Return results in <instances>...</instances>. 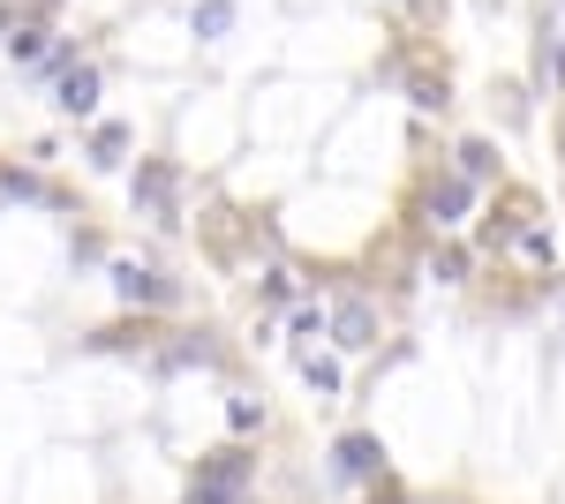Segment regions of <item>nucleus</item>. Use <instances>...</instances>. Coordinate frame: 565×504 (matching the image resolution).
<instances>
[{
    "label": "nucleus",
    "instance_id": "nucleus-1",
    "mask_svg": "<svg viewBox=\"0 0 565 504\" xmlns=\"http://www.w3.org/2000/svg\"><path fill=\"white\" fill-rule=\"evenodd\" d=\"M249 474H257V452H249V444H218V452H204L196 474H189V504H242Z\"/></svg>",
    "mask_w": 565,
    "mask_h": 504
},
{
    "label": "nucleus",
    "instance_id": "nucleus-2",
    "mask_svg": "<svg viewBox=\"0 0 565 504\" xmlns=\"http://www.w3.org/2000/svg\"><path fill=\"white\" fill-rule=\"evenodd\" d=\"M129 196L143 218H159V226H181V167L174 159H143L129 181Z\"/></svg>",
    "mask_w": 565,
    "mask_h": 504
},
{
    "label": "nucleus",
    "instance_id": "nucleus-3",
    "mask_svg": "<svg viewBox=\"0 0 565 504\" xmlns=\"http://www.w3.org/2000/svg\"><path fill=\"white\" fill-rule=\"evenodd\" d=\"M114 294L129 309H181V279L151 271V264H114Z\"/></svg>",
    "mask_w": 565,
    "mask_h": 504
},
{
    "label": "nucleus",
    "instance_id": "nucleus-4",
    "mask_svg": "<svg viewBox=\"0 0 565 504\" xmlns=\"http://www.w3.org/2000/svg\"><path fill=\"white\" fill-rule=\"evenodd\" d=\"M332 474H340V482H385V444H377L370 429H348V437L332 444Z\"/></svg>",
    "mask_w": 565,
    "mask_h": 504
},
{
    "label": "nucleus",
    "instance_id": "nucleus-5",
    "mask_svg": "<svg viewBox=\"0 0 565 504\" xmlns=\"http://www.w3.org/2000/svg\"><path fill=\"white\" fill-rule=\"evenodd\" d=\"M324 332L340 339L348 354H370V346H377V309H370V301H340V309L324 317Z\"/></svg>",
    "mask_w": 565,
    "mask_h": 504
},
{
    "label": "nucleus",
    "instance_id": "nucleus-6",
    "mask_svg": "<svg viewBox=\"0 0 565 504\" xmlns=\"http://www.w3.org/2000/svg\"><path fill=\"white\" fill-rule=\"evenodd\" d=\"M468 204H476V189H468L460 173H430V189H423V211H430L437 226H460V218H468Z\"/></svg>",
    "mask_w": 565,
    "mask_h": 504
},
{
    "label": "nucleus",
    "instance_id": "nucleus-7",
    "mask_svg": "<svg viewBox=\"0 0 565 504\" xmlns=\"http://www.w3.org/2000/svg\"><path fill=\"white\" fill-rule=\"evenodd\" d=\"M98 84H106V76H98V61H76V68L61 76V114H76V121L98 114Z\"/></svg>",
    "mask_w": 565,
    "mask_h": 504
},
{
    "label": "nucleus",
    "instance_id": "nucleus-8",
    "mask_svg": "<svg viewBox=\"0 0 565 504\" xmlns=\"http://www.w3.org/2000/svg\"><path fill=\"white\" fill-rule=\"evenodd\" d=\"M452 159H460V181L476 189V181H490V173H498V143H490V136H468Z\"/></svg>",
    "mask_w": 565,
    "mask_h": 504
},
{
    "label": "nucleus",
    "instance_id": "nucleus-9",
    "mask_svg": "<svg viewBox=\"0 0 565 504\" xmlns=\"http://www.w3.org/2000/svg\"><path fill=\"white\" fill-rule=\"evenodd\" d=\"M234 15H242L234 0H196V8H189V31H196V39H226Z\"/></svg>",
    "mask_w": 565,
    "mask_h": 504
},
{
    "label": "nucleus",
    "instance_id": "nucleus-10",
    "mask_svg": "<svg viewBox=\"0 0 565 504\" xmlns=\"http://www.w3.org/2000/svg\"><path fill=\"white\" fill-rule=\"evenodd\" d=\"M0 196H15V204H61L31 167H0Z\"/></svg>",
    "mask_w": 565,
    "mask_h": 504
},
{
    "label": "nucleus",
    "instance_id": "nucleus-11",
    "mask_svg": "<svg viewBox=\"0 0 565 504\" xmlns=\"http://www.w3.org/2000/svg\"><path fill=\"white\" fill-rule=\"evenodd\" d=\"M468 271H476V256L460 249V242H437V249H430V279H445V287H460Z\"/></svg>",
    "mask_w": 565,
    "mask_h": 504
},
{
    "label": "nucleus",
    "instance_id": "nucleus-12",
    "mask_svg": "<svg viewBox=\"0 0 565 504\" xmlns=\"http://www.w3.org/2000/svg\"><path fill=\"white\" fill-rule=\"evenodd\" d=\"M407 98H415V106H423V114H445V106H452V90H445V68H415V76H407Z\"/></svg>",
    "mask_w": 565,
    "mask_h": 504
},
{
    "label": "nucleus",
    "instance_id": "nucleus-13",
    "mask_svg": "<svg viewBox=\"0 0 565 504\" xmlns=\"http://www.w3.org/2000/svg\"><path fill=\"white\" fill-rule=\"evenodd\" d=\"M121 151H129V128H121V121L90 128V167H121Z\"/></svg>",
    "mask_w": 565,
    "mask_h": 504
},
{
    "label": "nucleus",
    "instance_id": "nucleus-14",
    "mask_svg": "<svg viewBox=\"0 0 565 504\" xmlns=\"http://www.w3.org/2000/svg\"><path fill=\"white\" fill-rule=\"evenodd\" d=\"M174 369H218V346H212V332H196V339H181L174 354H167Z\"/></svg>",
    "mask_w": 565,
    "mask_h": 504
},
{
    "label": "nucleus",
    "instance_id": "nucleus-15",
    "mask_svg": "<svg viewBox=\"0 0 565 504\" xmlns=\"http://www.w3.org/2000/svg\"><path fill=\"white\" fill-rule=\"evenodd\" d=\"M543 84L565 90V31H543Z\"/></svg>",
    "mask_w": 565,
    "mask_h": 504
},
{
    "label": "nucleus",
    "instance_id": "nucleus-16",
    "mask_svg": "<svg viewBox=\"0 0 565 504\" xmlns=\"http://www.w3.org/2000/svg\"><path fill=\"white\" fill-rule=\"evenodd\" d=\"M302 377L317 392H340V362H324V354H302Z\"/></svg>",
    "mask_w": 565,
    "mask_h": 504
},
{
    "label": "nucleus",
    "instance_id": "nucleus-17",
    "mask_svg": "<svg viewBox=\"0 0 565 504\" xmlns=\"http://www.w3.org/2000/svg\"><path fill=\"white\" fill-rule=\"evenodd\" d=\"M264 301H271V309H287V301H295V279H287V271H279V264H271V271H264Z\"/></svg>",
    "mask_w": 565,
    "mask_h": 504
},
{
    "label": "nucleus",
    "instance_id": "nucleus-18",
    "mask_svg": "<svg viewBox=\"0 0 565 504\" xmlns=\"http://www.w3.org/2000/svg\"><path fill=\"white\" fill-rule=\"evenodd\" d=\"M505 242H513V218L490 211V218H482V249H505Z\"/></svg>",
    "mask_w": 565,
    "mask_h": 504
},
{
    "label": "nucleus",
    "instance_id": "nucleus-19",
    "mask_svg": "<svg viewBox=\"0 0 565 504\" xmlns=\"http://www.w3.org/2000/svg\"><path fill=\"white\" fill-rule=\"evenodd\" d=\"M226 415H234V429H257V421H264V407H257V399H234Z\"/></svg>",
    "mask_w": 565,
    "mask_h": 504
},
{
    "label": "nucleus",
    "instance_id": "nucleus-20",
    "mask_svg": "<svg viewBox=\"0 0 565 504\" xmlns=\"http://www.w3.org/2000/svg\"><path fill=\"white\" fill-rule=\"evenodd\" d=\"M295 332H302V339H324V309H295Z\"/></svg>",
    "mask_w": 565,
    "mask_h": 504
}]
</instances>
